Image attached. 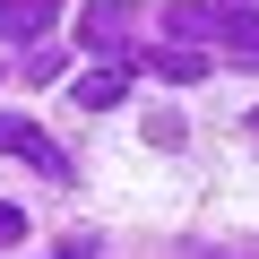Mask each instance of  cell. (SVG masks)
<instances>
[{"instance_id":"1","label":"cell","mask_w":259,"mask_h":259,"mask_svg":"<svg viewBox=\"0 0 259 259\" xmlns=\"http://www.w3.org/2000/svg\"><path fill=\"white\" fill-rule=\"evenodd\" d=\"M164 35L173 44H225V52L259 61V9L250 0H164Z\"/></svg>"},{"instance_id":"2","label":"cell","mask_w":259,"mask_h":259,"mask_svg":"<svg viewBox=\"0 0 259 259\" xmlns=\"http://www.w3.org/2000/svg\"><path fill=\"white\" fill-rule=\"evenodd\" d=\"M130 35H139V9H130V0H87V18H78V44L87 52L130 61Z\"/></svg>"},{"instance_id":"3","label":"cell","mask_w":259,"mask_h":259,"mask_svg":"<svg viewBox=\"0 0 259 259\" xmlns=\"http://www.w3.org/2000/svg\"><path fill=\"white\" fill-rule=\"evenodd\" d=\"M0 156H18V164H35V173H52V182H69V173H78V164H69V156L44 139L26 112H9V121H0Z\"/></svg>"},{"instance_id":"4","label":"cell","mask_w":259,"mask_h":259,"mask_svg":"<svg viewBox=\"0 0 259 259\" xmlns=\"http://www.w3.org/2000/svg\"><path fill=\"white\" fill-rule=\"evenodd\" d=\"M52 18H61V0H0V44L35 52V44L52 35Z\"/></svg>"},{"instance_id":"5","label":"cell","mask_w":259,"mask_h":259,"mask_svg":"<svg viewBox=\"0 0 259 259\" xmlns=\"http://www.w3.org/2000/svg\"><path fill=\"white\" fill-rule=\"evenodd\" d=\"M139 61H147L156 78H199V69H207V52H199V44H173V35H164V44H147Z\"/></svg>"},{"instance_id":"6","label":"cell","mask_w":259,"mask_h":259,"mask_svg":"<svg viewBox=\"0 0 259 259\" xmlns=\"http://www.w3.org/2000/svg\"><path fill=\"white\" fill-rule=\"evenodd\" d=\"M121 87H130V69H121V61L87 69V78H78V112H112V104H121Z\"/></svg>"},{"instance_id":"7","label":"cell","mask_w":259,"mask_h":259,"mask_svg":"<svg viewBox=\"0 0 259 259\" xmlns=\"http://www.w3.org/2000/svg\"><path fill=\"white\" fill-rule=\"evenodd\" d=\"M18 233H26V216H18V207H0V250H9Z\"/></svg>"},{"instance_id":"8","label":"cell","mask_w":259,"mask_h":259,"mask_svg":"<svg viewBox=\"0 0 259 259\" xmlns=\"http://www.w3.org/2000/svg\"><path fill=\"white\" fill-rule=\"evenodd\" d=\"M250 139H259V112H250Z\"/></svg>"}]
</instances>
